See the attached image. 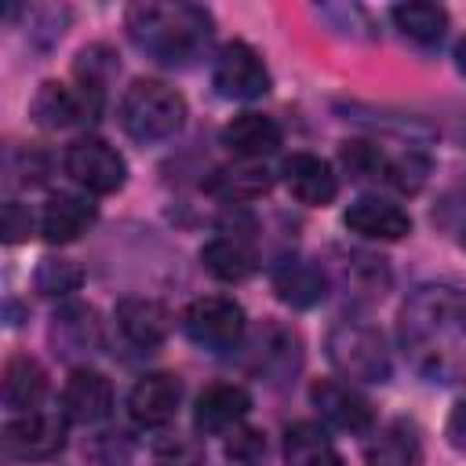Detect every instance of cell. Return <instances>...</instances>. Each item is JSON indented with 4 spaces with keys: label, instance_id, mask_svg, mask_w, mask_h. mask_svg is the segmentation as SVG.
<instances>
[{
    "label": "cell",
    "instance_id": "35",
    "mask_svg": "<svg viewBox=\"0 0 466 466\" xmlns=\"http://www.w3.org/2000/svg\"><path fill=\"white\" fill-rule=\"evenodd\" d=\"M459 244H462V248H466V229H462V237H459Z\"/></svg>",
    "mask_w": 466,
    "mask_h": 466
},
{
    "label": "cell",
    "instance_id": "25",
    "mask_svg": "<svg viewBox=\"0 0 466 466\" xmlns=\"http://www.w3.org/2000/svg\"><path fill=\"white\" fill-rule=\"evenodd\" d=\"M393 22L404 36L419 40V44H437L448 29V11L426 0H411V4H397L393 7Z\"/></svg>",
    "mask_w": 466,
    "mask_h": 466
},
{
    "label": "cell",
    "instance_id": "19",
    "mask_svg": "<svg viewBox=\"0 0 466 466\" xmlns=\"http://www.w3.org/2000/svg\"><path fill=\"white\" fill-rule=\"evenodd\" d=\"M91 222H95V204H91V200L73 197V193H55V197L44 204L40 233H44V240H51V244H69V240H76Z\"/></svg>",
    "mask_w": 466,
    "mask_h": 466
},
{
    "label": "cell",
    "instance_id": "10",
    "mask_svg": "<svg viewBox=\"0 0 466 466\" xmlns=\"http://www.w3.org/2000/svg\"><path fill=\"white\" fill-rule=\"evenodd\" d=\"M309 400L317 404V411H320L331 426H339V430H346V433H368V430L375 426L371 404H368L357 390H350L346 382L320 379V382H313Z\"/></svg>",
    "mask_w": 466,
    "mask_h": 466
},
{
    "label": "cell",
    "instance_id": "23",
    "mask_svg": "<svg viewBox=\"0 0 466 466\" xmlns=\"http://www.w3.org/2000/svg\"><path fill=\"white\" fill-rule=\"evenodd\" d=\"M47 393V371L40 368V360H33L29 353H15L4 364V400L7 408H36L40 397Z\"/></svg>",
    "mask_w": 466,
    "mask_h": 466
},
{
    "label": "cell",
    "instance_id": "11",
    "mask_svg": "<svg viewBox=\"0 0 466 466\" xmlns=\"http://www.w3.org/2000/svg\"><path fill=\"white\" fill-rule=\"evenodd\" d=\"M178 397H182V386L175 375L167 371H153V375H142L131 393H127V411L138 426H167L175 419V408H178Z\"/></svg>",
    "mask_w": 466,
    "mask_h": 466
},
{
    "label": "cell",
    "instance_id": "30",
    "mask_svg": "<svg viewBox=\"0 0 466 466\" xmlns=\"http://www.w3.org/2000/svg\"><path fill=\"white\" fill-rule=\"evenodd\" d=\"M426 175H430V160H422V157H415V153L397 157V160H390V164H386V178H390L397 189H404V193L422 189Z\"/></svg>",
    "mask_w": 466,
    "mask_h": 466
},
{
    "label": "cell",
    "instance_id": "33",
    "mask_svg": "<svg viewBox=\"0 0 466 466\" xmlns=\"http://www.w3.org/2000/svg\"><path fill=\"white\" fill-rule=\"evenodd\" d=\"M448 441H451L455 451L466 455V400H459L451 408V415H448Z\"/></svg>",
    "mask_w": 466,
    "mask_h": 466
},
{
    "label": "cell",
    "instance_id": "8",
    "mask_svg": "<svg viewBox=\"0 0 466 466\" xmlns=\"http://www.w3.org/2000/svg\"><path fill=\"white\" fill-rule=\"evenodd\" d=\"M211 84L222 98H262L269 91V73L262 66V58L255 55V47H248L244 40H233L218 51L215 69H211Z\"/></svg>",
    "mask_w": 466,
    "mask_h": 466
},
{
    "label": "cell",
    "instance_id": "17",
    "mask_svg": "<svg viewBox=\"0 0 466 466\" xmlns=\"http://www.w3.org/2000/svg\"><path fill=\"white\" fill-rule=\"evenodd\" d=\"M222 142L240 157V160H262L269 153H277L280 146V127L273 116L266 113H237L226 127H222Z\"/></svg>",
    "mask_w": 466,
    "mask_h": 466
},
{
    "label": "cell",
    "instance_id": "16",
    "mask_svg": "<svg viewBox=\"0 0 466 466\" xmlns=\"http://www.w3.org/2000/svg\"><path fill=\"white\" fill-rule=\"evenodd\" d=\"M116 328L135 346H160L171 331V313L157 299H120L116 302Z\"/></svg>",
    "mask_w": 466,
    "mask_h": 466
},
{
    "label": "cell",
    "instance_id": "7",
    "mask_svg": "<svg viewBox=\"0 0 466 466\" xmlns=\"http://www.w3.org/2000/svg\"><path fill=\"white\" fill-rule=\"evenodd\" d=\"M102 109V87L80 80V87H66L58 80L40 84V91L33 95V120L44 127H69L80 120H95Z\"/></svg>",
    "mask_w": 466,
    "mask_h": 466
},
{
    "label": "cell",
    "instance_id": "26",
    "mask_svg": "<svg viewBox=\"0 0 466 466\" xmlns=\"http://www.w3.org/2000/svg\"><path fill=\"white\" fill-rule=\"evenodd\" d=\"M419 437L415 426L408 422H393L386 426V433L368 448V466H419Z\"/></svg>",
    "mask_w": 466,
    "mask_h": 466
},
{
    "label": "cell",
    "instance_id": "5",
    "mask_svg": "<svg viewBox=\"0 0 466 466\" xmlns=\"http://www.w3.org/2000/svg\"><path fill=\"white\" fill-rule=\"evenodd\" d=\"M182 328L197 346H204L211 353H222V350H233L240 342L244 309L226 295H204V299L189 302V309L182 317Z\"/></svg>",
    "mask_w": 466,
    "mask_h": 466
},
{
    "label": "cell",
    "instance_id": "21",
    "mask_svg": "<svg viewBox=\"0 0 466 466\" xmlns=\"http://www.w3.org/2000/svg\"><path fill=\"white\" fill-rule=\"evenodd\" d=\"M284 466H342V455L317 422H291L284 433Z\"/></svg>",
    "mask_w": 466,
    "mask_h": 466
},
{
    "label": "cell",
    "instance_id": "29",
    "mask_svg": "<svg viewBox=\"0 0 466 466\" xmlns=\"http://www.w3.org/2000/svg\"><path fill=\"white\" fill-rule=\"evenodd\" d=\"M342 164L350 167L353 178H379L386 175V157L368 146V142H346L342 146Z\"/></svg>",
    "mask_w": 466,
    "mask_h": 466
},
{
    "label": "cell",
    "instance_id": "34",
    "mask_svg": "<svg viewBox=\"0 0 466 466\" xmlns=\"http://www.w3.org/2000/svg\"><path fill=\"white\" fill-rule=\"evenodd\" d=\"M455 58H459V69L466 73V36H462V44L455 47Z\"/></svg>",
    "mask_w": 466,
    "mask_h": 466
},
{
    "label": "cell",
    "instance_id": "18",
    "mask_svg": "<svg viewBox=\"0 0 466 466\" xmlns=\"http://www.w3.org/2000/svg\"><path fill=\"white\" fill-rule=\"evenodd\" d=\"M273 291L280 302H288L295 309H309L328 295V277L320 266H313L306 258H288L273 269Z\"/></svg>",
    "mask_w": 466,
    "mask_h": 466
},
{
    "label": "cell",
    "instance_id": "2",
    "mask_svg": "<svg viewBox=\"0 0 466 466\" xmlns=\"http://www.w3.org/2000/svg\"><path fill=\"white\" fill-rule=\"evenodd\" d=\"M127 36L164 66L189 62L211 36V15L197 4H135L127 7Z\"/></svg>",
    "mask_w": 466,
    "mask_h": 466
},
{
    "label": "cell",
    "instance_id": "9",
    "mask_svg": "<svg viewBox=\"0 0 466 466\" xmlns=\"http://www.w3.org/2000/svg\"><path fill=\"white\" fill-rule=\"evenodd\" d=\"M66 448V422L51 411H25L4 426V451L11 459H51Z\"/></svg>",
    "mask_w": 466,
    "mask_h": 466
},
{
    "label": "cell",
    "instance_id": "27",
    "mask_svg": "<svg viewBox=\"0 0 466 466\" xmlns=\"http://www.w3.org/2000/svg\"><path fill=\"white\" fill-rule=\"evenodd\" d=\"M80 280H84V273H80V266L69 262V258H40L36 277H33L36 291H40V295H51V299H55V295H69V291H76Z\"/></svg>",
    "mask_w": 466,
    "mask_h": 466
},
{
    "label": "cell",
    "instance_id": "20",
    "mask_svg": "<svg viewBox=\"0 0 466 466\" xmlns=\"http://www.w3.org/2000/svg\"><path fill=\"white\" fill-rule=\"evenodd\" d=\"M51 339L62 346V353H98L102 350V324L91 306H66L55 313Z\"/></svg>",
    "mask_w": 466,
    "mask_h": 466
},
{
    "label": "cell",
    "instance_id": "28",
    "mask_svg": "<svg viewBox=\"0 0 466 466\" xmlns=\"http://www.w3.org/2000/svg\"><path fill=\"white\" fill-rule=\"evenodd\" d=\"M226 459L237 462V466H258L266 459V437H262V430H251V426L229 430V437H226Z\"/></svg>",
    "mask_w": 466,
    "mask_h": 466
},
{
    "label": "cell",
    "instance_id": "32",
    "mask_svg": "<svg viewBox=\"0 0 466 466\" xmlns=\"http://www.w3.org/2000/svg\"><path fill=\"white\" fill-rule=\"evenodd\" d=\"M29 233H33L29 211H25L18 200H7V204H4V240H7V244H18V240H25Z\"/></svg>",
    "mask_w": 466,
    "mask_h": 466
},
{
    "label": "cell",
    "instance_id": "4",
    "mask_svg": "<svg viewBox=\"0 0 466 466\" xmlns=\"http://www.w3.org/2000/svg\"><path fill=\"white\" fill-rule=\"evenodd\" d=\"M328 360L353 382H386L390 379V353L382 335L360 320H339L324 339Z\"/></svg>",
    "mask_w": 466,
    "mask_h": 466
},
{
    "label": "cell",
    "instance_id": "24",
    "mask_svg": "<svg viewBox=\"0 0 466 466\" xmlns=\"http://www.w3.org/2000/svg\"><path fill=\"white\" fill-rule=\"evenodd\" d=\"M208 186H211L215 193L229 197V200H255V197L269 193L273 178H269V171H266L258 160H240V164L218 167Z\"/></svg>",
    "mask_w": 466,
    "mask_h": 466
},
{
    "label": "cell",
    "instance_id": "13",
    "mask_svg": "<svg viewBox=\"0 0 466 466\" xmlns=\"http://www.w3.org/2000/svg\"><path fill=\"white\" fill-rule=\"evenodd\" d=\"M251 408V397L244 386L237 382H215L208 386L200 397H197V408H193V426L200 433H226L233 430Z\"/></svg>",
    "mask_w": 466,
    "mask_h": 466
},
{
    "label": "cell",
    "instance_id": "22",
    "mask_svg": "<svg viewBox=\"0 0 466 466\" xmlns=\"http://www.w3.org/2000/svg\"><path fill=\"white\" fill-rule=\"evenodd\" d=\"M200 262L211 277L226 280V284H237V280H248L255 273V251L240 240V237H215L200 248Z\"/></svg>",
    "mask_w": 466,
    "mask_h": 466
},
{
    "label": "cell",
    "instance_id": "1",
    "mask_svg": "<svg viewBox=\"0 0 466 466\" xmlns=\"http://www.w3.org/2000/svg\"><path fill=\"white\" fill-rule=\"evenodd\" d=\"M397 339L411 368L430 382H466V291L444 284L419 288L400 306Z\"/></svg>",
    "mask_w": 466,
    "mask_h": 466
},
{
    "label": "cell",
    "instance_id": "15",
    "mask_svg": "<svg viewBox=\"0 0 466 466\" xmlns=\"http://www.w3.org/2000/svg\"><path fill=\"white\" fill-rule=\"evenodd\" d=\"M342 222L360 233V237H371V240H400L411 233V218L408 211H400L397 204L390 200H379V197H360L346 208Z\"/></svg>",
    "mask_w": 466,
    "mask_h": 466
},
{
    "label": "cell",
    "instance_id": "31",
    "mask_svg": "<svg viewBox=\"0 0 466 466\" xmlns=\"http://www.w3.org/2000/svg\"><path fill=\"white\" fill-rule=\"evenodd\" d=\"M153 459L157 466H197L200 462V448L193 441H182V437H167L153 448Z\"/></svg>",
    "mask_w": 466,
    "mask_h": 466
},
{
    "label": "cell",
    "instance_id": "12",
    "mask_svg": "<svg viewBox=\"0 0 466 466\" xmlns=\"http://www.w3.org/2000/svg\"><path fill=\"white\" fill-rule=\"evenodd\" d=\"M62 408H66V419L73 422H102L113 408V386L102 371L95 368H76L62 390Z\"/></svg>",
    "mask_w": 466,
    "mask_h": 466
},
{
    "label": "cell",
    "instance_id": "6",
    "mask_svg": "<svg viewBox=\"0 0 466 466\" xmlns=\"http://www.w3.org/2000/svg\"><path fill=\"white\" fill-rule=\"evenodd\" d=\"M62 167L87 193H116L124 186V178H127L124 157L113 146H106L102 138H76L66 149Z\"/></svg>",
    "mask_w": 466,
    "mask_h": 466
},
{
    "label": "cell",
    "instance_id": "3",
    "mask_svg": "<svg viewBox=\"0 0 466 466\" xmlns=\"http://www.w3.org/2000/svg\"><path fill=\"white\" fill-rule=\"evenodd\" d=\"M186 124V98L160 80H135L120 98V127L135 142L171 138Z\"/></svg>",
    "mask_w": 466,
    "mask_h": 466
},
{
    "label": "cell",
    "instance_id": "14",
    "mask_svg": "<svg viewBox=\"0 0 466 466\" xmlns=\"http://www.w3.org/2000/svg\"><path fill=\"white\" fill-rule=\"evenodd\" d=\"M280 175H284V186L291 189V197L302 200V204H313V208L331 204L335 193H339V178H335L331 167H328L320 157H313V153H291V157L284 160Z\"/></svg>",
    "mask_w": 466,
    "mask_h": 466
}]
</instances>
